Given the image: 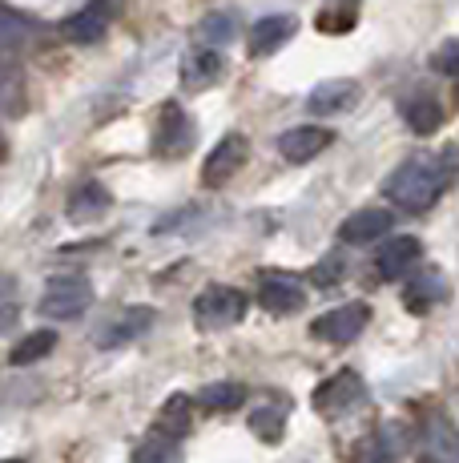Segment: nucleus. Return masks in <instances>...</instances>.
Listing matches in <instances>:
<instances>
[{
    "mask_svg": "<svg viewBox=\"0 0 459 463\" xmlns=\"http://www.w3.org/2000/svg\"><path fill=\"white\" fill-rule=\"evenodd\" d=\"M109 190H105L101 182H81L73 190V198H69V218L73 222H93L101 218L105 210H109Z\"/></svg>",
    "mask_w": 459,
    "mask_h": 463,
    "instance_id": "17",
    "label": "nucleus"
},
{
    "mask_svg": "<svg viewBox=\"0 0 459 463\" xmlns=\"http://www.w3.org/2000/svg\"><path fill=\"white\" fill-rule=\"evenodd\" d=\"M222 52L218 49H198V52H190L185 57V65H182V81L190 85V89H206V85H214L218 77H222Z\"/></svg>",
    "mask_w": 459,
    "mask_h": 463,
    "instance_id": "16",
    "label": "nucleus"
},
{
    "mask_svg": "<svg viewBox=\"0 0 459 463\" xmlns=\"http://www.w3.org/2000/svg\"><path fill=\"white\" fill-rule=\"evenodd\" d=\"M359 101V85L355 81H323L314 85V93L306 97V109L326 118V113H342Z\"/></svg>",
    "mask_w": 459,
    "mask_h": 463,
    "instance_id": "13",
    "label": "nucleus"
},
{
    "mask_svg": "<svg viewBox=\"0 0 459 463\" xmlns=\"http://www.w3.org/2000/svg\"><path fill=\"white\" fill-rule=\"evenodd\" d=\"M258 302H262V310H270V315H295V310H303L306 290L295 274L267 270L262 274V287H258Z\"/></svg>",
    "mask_w": 459,
    "mask_h": 463,
    "instance_id": "5",
    "label": "nucleus"
},
{
    "mask_svg": "<svg viewBox=\"0 0 459 463\" xmlns=\"http://www.w3.org/2000/svg\"><path fill=\"white\" fill-rule=\"evenodd\" d=\"M246 315V295L234 287H206L193 298V318L201 331H222V326L242 323Z\"/></svg>",
    "mask_w": 459,
    "mask_h": 463,
    "instance_id": "3",
    "label": "nucleus"
},
{
    "mask_svg": "<svg viewBox=\"0 0 459 463\" xmlns=\"http://www.w3.org/2000/svg\"><path fill=\"white\" fill-rule=\"evenodd\" d=\"M331 141H334L331 129H323V126H298V129H286L278 137V154L286 157V162L303 165V162H314V157H319L323 149L331 146Z\"/></svg>",
    "mask_w": 459,
    "mask_h": 463,
    "instance_id": "7",
    "label": "nucleus"
},
{
    "mask_svg": "<svg viewBox=\"0 0 459 463\" xmlns=\"http://www.w3.org/2000/svg\"><path fill=\"white\" fill-rule=\"evenodd\" d=\"M391 222H395V213H387V210H359L339 226V238L342 242H351V246L379 242V238L391 230Z\"/></svg>",
    "mask_w": 459,
    "mask_h": 463,
    "instance_id": "12",
    "label": "nucleus"
},
{
    "mask_svg": "<svg viewBox=\"0 0 459 463\" xmlns=\"http://www.w3.org/2000/svg\"><path fill=\"white\" fill-rule=\"evenodd\" d=\"M109 16H113L109 0H93L89 8L69 16V21L61 24V33H65V41H73V44H97L105 37V29H109Z\"/></svg>",
    "mask_w": 459,
    "mask_h": 463,
    "instance_id": "9",
    "label": "nucleus"
},
{
    "mask_svg": "<svg viewBox=\"0 0 459 463\" xmlns=\"http://www.w3.org/2000/svg\"><path fill=\"white\" fill-rule=\"evenodd\" d=\"M246 162V137L242 133H226L214 149H210L206 165H201V182L206 185H222L226 177L238 174V165Z\"/></svg>",
    "mask_w": 459,
    "mask_h": 463,
    "instance_id": "8",
    "label": "nucleus"
},
{
    "mask_svg": "<svg viewBox=\"0 0 459 463\" xmlns=\"http://www.w3.org/2000/svg\"><path fill=\"white\" fill-rule=\"evenodd\" d=\"M29 33H33V24L24 21V16H16L13 8L0 5V49H5V52H8V49H16V44L29 37Z\"/></svg>",
    "mask_w": 459,
    "mask_h": 463,
    "instance_id": "23",
    "label": "nucleus"
},
{
    "mask_svg": "<svg viewBox=\"0 0 459 463\" xmlns=\"http://www.w3.org/2000/svg\"><path fill=\"white\" fill-rule=\"evenodd\" d=\"M455 97H459V85H455Z\"/></svg>",
    "mask_w": 459,
    "mask_h": 463,
    "instance_id": "32",
    "label": "nucleus"
},
{
    "mask_svg": "<svg viewBox=\"0 0 459 463\" xmlns=\"http://www.w3.org/2000/svg\"><path fill=\"white\" fill-rule=\"evenodd\" d=\"M447 177H452V169L439 157H411L387 177V198L403 210H427L444 194Z\"/></svg>",
    "mask_w": 459,
    "mask_h": 463,
    "instance_id": "1",
    "label": "nucleus"
},
{
    "mask_svg": "<svg viewBox=\"0 0 459 463\" xmlns=\"http://www.w3.org/2000/svg\"><path fill=\"white\" fill-rule=\"evenodd\" d=\"M230 37H234V21H230V16H206V24H201V41L226 44Z\"/></svg>",
    "mask_w": 459,
    "mask_h": 463,
    "instance_id": "25",
    "label": "nucleus"
},
{
    "mask_svg": "<svg viewBox=\"0 0 459 463\" xmlns=\"http://www.w3.org/2000/svg\"><path fill=\"white\" fill-rule=\"evenodd\" d=\"M157 427L162 431H170V435H182L190 431V399L185 395H173V399H165V407H162V420H157Z\"/></svg>",
    "mask_w": 459,
    "mask_h": 463,
    "instance_id": "22",
    "label": "nucleus"
},
{
    "mask_svg": "<svg viewBox=\"0 0 459 463\" xmlns=\"http://www.w3.org/2000/svg\"><path fill=\"white\" fill-rule=\"evenodd\" d=\"M250 427L262 435V439L275 443L278 435H282V407H278V411H254L250 415Z\"/></svg>",
    "mask_w": 459,
    "mask_h": 463,
    "instance_id": "24",
    "label": "nucleus"
},
{
    "mask_svg": "<svg viewBox=\"0 0 459 463\" xmlns=\"http://www.w3.org/2000/svg\"><path fill=\"white\" fill-rule=\"evenodd\" d=\"M149 323H154V310L149 307H129V310H121L109 326H105L97 343L101 346H126V343H134L141 331H149Z\"/></svg>",
    "mask_w": 459,
    "mask_h": 463,
    "instance_id": "14",
    "label": "nucleus"
},
{
    "mask_svg": "<svg viewBox=\"0 0 459 463\" xmlns=\"http://www.w3.org/2000/svg\"><path fill=\"white\" fill-rule=\"evenodd\" d=\"M0 463H24V459H0Z\"/></svg>",
    "mask_w": 459,
    "mask_h": 463,
    "instance_id": "30",
    "label": "nucleus"
},
{
    "mask_svg": "<svg viewBox=\"0 0 459 463\" xmlns=\"http://www.w3.org/2000/svg\"><path fill=\"white\" fill-rule=\"evenodd\" d=\"M359 399H363V379H359L355 371H339V375H331L319 391H314V407H319L323 415L351 411Z\"/></svg>",
    "mask_w": 459,
    "mask_h": 463,
    "instance_id": "6",
    "label": "nucleus"
},
{
    "mask_svg": "<svg viewBox=\"0 0 459 463\" xmlns=\"http://www.w3.org/2000/svg\"><path fill=\"white\" fill-rule=\"evenodd\" d=\"M367 318L370 315L363 302H347V307H334V310H326L323 318H314L311 335L323 338V343H334V346L355 343V338L367 331Z\"/></svg>",
    "mask_w": 459,
    "mask_h": 463,
    "instance_id": "4",
    "label": "nucleus"
},
{
    "mask_svg": "<svg viewBox=\"0 0 459 463\" xmlns=\"http://www.w3.org/2000/svg\"><path fill=\"white\" fill-rule=\"evenodd\" d=\"M0 157H5V137H0Z\"/></svg>",
    "mask_w": 459,
    "mask_h": 463,
    "instance_id": "29",
    "label": "nucleus"
},
{
    "mask_svg": "<svg viewBox=\"0 0 459 463\" xmlns=\"http://www.w3.org/2000/svg\"><path fill=\"white\" fill-rule=\"evenodd\" d=\"M198 403L210 411H238L246 403V387L242 383H210V387H201Z\"/></svg>",
    "mask_w": 459,
    "mask_h": 463,
    "instance_id": "20",
    "label": "nucleus"
},
{
    "mask_svg": "<svg viewBox=\"0 0 459 463\" xmlns=\"http://www.w3.org/2000/svg\"><path fill=\"white\" fill-rule=\"evenodd\" d=\"M339 258H326V262L319 266V270H314V282H319V287H331V282H339Z\"/></svg>",
    "mask_w": 459,
    "mask_h": 463,
    "instance_id": "28",
    "label": "nucleus"
},
{
    "mask_svg": "<svg viewBox=\"0 0 459 463\" xmlns=\"http://www.w3.org/2000/svg\"><path fill=\"white\" fill-rule=\"evenodd\" d=\"M57 346V335L52 331H33V335H24L21 343L13 346V354H8V363L13 367H29V363H37V359H45V354Z\"/></svg>",
    "mask_w": 459,
    "mask_h": 463,
    "instance_id": "21",
    "label": "nucleus"
},
{
    "mask_svg": "<svg viewBox=\"0 0 459 463\" xmlns=\"http://www.w3.org/2000/svg\"><path fill=\"white\" fill-rule=\"evenodd\" d=\"M190 141H193L190 118H185L178 105H165V109H162V121H157V133H154L157 154L178 157V154H185V146H190Z\"/></svg>",
    "mask_w": 459,
    "mask_h": 463,
    "instance_id": "11",
    "label": "nucleus"
},
{
    "mask_svg": "<svg viewBox=\"0 0 459 463\" xmlns=\"http://www.w3.org/2000/svg\"><path fill=\"white\" fill-rule=\"evenodd\" d=\"M431 463H452V459H431Z\"/></svg>",
    "mask_w": 459,
    "mask_h": 463,
    "instance_id": "31",
    "label": "nucleus"
},
{
    "mask_svg": "<svg viewBox=\"0 0 459 463\" xmlns=\"http://www.w3.org/2000/svg\"><path fill=\"white\" fill-rule=\"evenodd\" d=\"M403 121H407L411 133L427 137V133H436L444 126V109H439V101H431V97H415V101L403 105Z\"/></svg>",
    "mask_w": 459,
    "mask_h": 463,
    "instance_id": "18",
    "label": "nucleus"
},
{
    "mask_svg": "<svg viewBox=\"0 0 459 463\" xmlns=\"http://www.w3.org/2000/svg\"><path fill=\"white\" fill-rule=\"evenodd\" d=\"M431 69H439V73H455L459 77V41H447L444 49L431 57Z\"/></svg>",
    "mask_w": 459,
    "mask_h": 463,
    "instance_id": "27",
    "label": "nucleus"
},
{
    "mask_svg": "<svg viewBox=\"0 0 459 463\" xmlns=\"http://www.w3.org/2000/svg\"><path fill=\"white\" fill-rule=\"evenodd\" d=\"M173 459H178V435L162 431V427H154L134 451V463H173Z\"/></svg>",
    "mask_w": 459,
    "mask_h": 463,
    "instance_id": "19",
    "label": "nucleus"
},
{
    "mask_svg": "<svg viewBox=\"0 0 459 463\" xmlns=\"http://www.w3.org/2000/svg\"><path fill=\"white\" fill-rule=\"evenodd\" d=\"M395 451L387 439H379V435H370V439L363 443V451H359V463H391Z\"/></svg>",
    "mask_w": 459,
    "mask_h": 463,
    "instance_id": "26",
    "label": "nucleus"
},
{
    "mask_svg": "<svg viewBox=\"0 0 459 463\" xmlns=\"http://www.w3.org/2000/svg\"><path fill=\"white\" fill-rule=\"evenodd\" d=\"M290 37H295V16H262L250 29V52L254 57H267V52L282 49Z\"/></svg>",
    "mask_w": 459,
    "mask_h": 463,
    "instance_id": "15",
    "label": "nucleus"
},
{
    "mask_svg": "<svg viewBox=\"0 0 459 463\" xmlns=\"http://www.w3.org/2000/svg\"><path fill=\"white\" fill-rule=\"evenodd\" d=\"M419 262V238H391V242L379 246L375 254V274L383 282H395Z\"/></svg>",
    "mask_w": 459,
    "mask_h": 463,
    "instance_id": "10",
    "label": "nucleus"
},
{
    "mask_svg": "<svg viewBox=\"0 0 459 463\" xmlns=\"http://www.w3.org/2000/svg\"><path fill=\"white\" fill-rule=\"evenodd\" d=\"M89 302H93V282L85 274H57L45 287V295H41V315L65 323V318L85 315Z\"/></svg>",
    "mask_w": 459,
    "mask_h": 463,
    "instance_id": "2",
    "label": "nucleus"
}]
</instances>
